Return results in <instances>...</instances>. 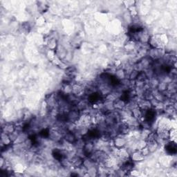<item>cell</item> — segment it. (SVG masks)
<instances>
[{"mask_svg":"<svg viewBox=\"0 0 177 177\" xmlns=\"http://www.w3.org/2000/svg\"><path fill=\"white\" fill-rule=\"evenodd\" d=\"M130 158L134 162H138L143 160L145 158V156L141 153L140 150H136L130 154Z\"/></svg>","mask_w":177,"mask_h":177,"instance_id":"obj_1","label":"cell"},{"mask_svg":"<svg viewBox=\"0 0 177 177\" xmlns=\"http://www.w3.org/2000/svg\"><path fill=\"white\" fill-rule=\"evenodd\" d=\"M138 73H139V71H138L134 70H134L132 71V72L129 74L128 77H127V78H128L130 80H132V81L136 80L137 77H138Z\"/></svg>","mask_w":177,"mask_h":177,"instance_id":"obj_6","label":"cell"},{"mask_svg":"<svg viewBox=\"0 0 177 177\" xmlns=\"http://www.w3.org/2000/svg\"><path fill=\"white\" fill-rule=\"evenodd\" d=\"M168 84L166 82H163V81H160L159 82V83H158V87H157V90L158 91V92H161V93H163V92H165V91H167V89H168Z\"/></svg>","mask_w":177,"mask_h":177,"instance_id":"obj_5","label":"cell"},{"mask_svg":"<svg viewBox=\"0 0 177 177\" xmlns=\"http://www.w3.org/2000/svg\"><path fill=\"white\" fill-rule=\"evenodd\" d=\"M116 77L118 80H122L123 79L126 78V73H125V70L123 69H118L116 71L115 73Z\"/></svg>","mask_w":177,"mask_h":177,"instance_id":"obj_4","label":"cell"},{"mask_svg":"<svg viewBox=\"0 0 177 177\" xmlns=\"http://www.w3.org/2000/svg\"><path fill=\"white\" fill-rule=\"evenodd\" d=\"M1 142H2L4 144L5 146H9L11 145V143H12L11 138H10L9 135L7 134H5L1 132Z\"/></svg>","mask_w":177,"mask_h":177,"instance_id":"obj_3","label":"cell"},{"mask_svg":"<svg viewBox=\"0 0 177 177\" xmlns=\"http://www.w3.org/2000/svg\"><path fill=\"white\" fill-rule=\"evenodd\" d=\"M15 130V126L12 124H5L4 127L2 126L1 127V132L9 135L13 133Z\"/></svg>","mask_w":177,"mask_h":177,"instance_id":"obj_2","label":"cell"}]
</instances>
